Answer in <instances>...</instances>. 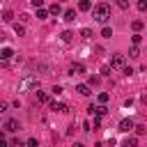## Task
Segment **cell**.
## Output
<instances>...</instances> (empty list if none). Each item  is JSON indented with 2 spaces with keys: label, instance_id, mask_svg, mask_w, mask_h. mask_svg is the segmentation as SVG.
Masks as SVG:
<instances>
[{
  "label": "cell",
  "instance_id": "6da1fadb",
  "mask_svg": "<svg viewBox=\"0 0 147 147\" xmlns=\"http://www.w3.org/2000/svg\"><path fill=\"white\" fill-rule=\"evenodd\" d=\"M92 18H94V21H99V23H106V21L110 18V7H108L106 2L94 5V9H92Z\"/></svg>",
  "mask_w": 147,
  "mask_h": 147
},
{
  "label": "cell",
  "instance_id": "7a4b0ae2",
  "mask_svg": "<svg viewBox=\"0 0 147 147\" xmlns=\"http://www.w3.org/2000/svg\"><path fill=\"white\" fill-rule=\"evenodd\" d=\"M124 67H126V57L119 55V53H115V55L110 57V69H122V71H124Z\"/></svg>",
  "mask_w": 147,
  "mask_h": 147
},
{
  "label": "cell",
  "instance_id": "3957f363",
  "mask_svg": "<svg viewBox=\"0 0 147 147\" xmlns=\"http://www.w3.org/2000/svg\"><path fill=\"white\" fill-rule=\"evenodd\" d=\"M2 131H5V133H16V131H18V119H14V117L5 119V124H2Z\"/></svg>",
  "mask_w": 147,
  "mask_h": 147
},
{
  "label": "cell",
  "instance_id": "277c9868",
  "mask_svg": "<svg viewBox=\"0 0 147 147\" xmlns=\"http://www.w3.org/2000/svg\"><path fill=\"white\" fill-rule=\"evenodd\" d=\"M48 108L55 110V113H69V106H67V103H60V101H55V99H51Z\"/></svg>",
  "mask_w": 147,
  "mask_h": 147
},
{
  "label": "cell",
  "instance_id": "5b68a950",
  "mask_svg": "<svg viewBox=\"0 0 147 147\" xmlns=\"http://www.w3.org/2000/svg\"><path fill=\"white\" fill-rule=\"evenodd\" d=\"M74 90H76L80 96H90V94H92V85H87V83H78Z\"/></svg>",
  "mask_w": 147,
  "mask_h": 147
},
{
  "label": "cell",
  "instance_id": "8992f818",
  "mask_svg": "<svg viewBox=\"0 0 147 147\" xmlns=\"http://www.w3.org/2000/svg\"><path fill=\"white\" fill-rule=\"evenodd\" d=\"M131 129H136V124H133V119H131V117H124V119L119 122V131H122V133H129Z\"/></svg>",
  "mask_w": 147,
  "mask_h": 147
},
{
  "label": "cell",
  "instance_id": "52a82bcc",
  "mask_svg": "<svg viewBox=\"0 0 147 147\" xmlns=\"http://www.w3.org/2000/svg\"><path fill=\"white\" fill-rule=\"evenodd\" d=\"M69 74H71V76H80V74H85V67H83L80 62H71V67H69Z\"/></svg>",
  "mask_w": 147,
  "mask_h": 147
},
{
  "label": "cell",
  "instance_id": "ba28073f",
  "mask_svg": "<svg viewBox=\"0 0 147 147\" xmlns=\"http://www.w3.org/2000/svg\"><path fill=\"white\" fill-rule=\"evenodd\" d=\"M37 101L39 103H51V94L44 92V90H37Z\"/></svg>",
  "mask_w": 147,
  "mask_h": 147
},
{
  "label": "cell",
  "instance_id": "9c48e42d",
  "mask_svg": "<svg viewBox=\"0 0 147 147\" xmlns=\"http://www.w3.org/2000/svg\"><path fill=\"white\" fill-rule=\"evenodd\" d=\"M11 55H14V51H11L9 46H5V48L0 51V60H2V62H7V60H11Z\"/></svg>",
  "mask_w": 147,
  "mask_h": 147
},
{
  "label": "cell",
  "instance_id": "30bf717a",
  "mask_svg": "<svg viewBox=\"0 0 147 147\" xmlns=\"http://www.w3.org/2000/svg\"><path fill=\"white\" fill-rule=\"evenodd\" d=\"M18 87H21V90H25V87H39V83H37L34 78H25V80H21Z\"/></svg>",
  "mask_w": 147,
  "mask_h": 147
},
{
  "label": "cell",
  "instance_id": "8fae6325",
  "mask_svg": "<svg viewBox=\"0 0 147 147\" xmlns=\"http://www.w3.org/2000/svg\"><path fill=\"white\" fill-rule=\"evenodd\" d=\"M78 9H80V11H92L94 7H92L90 0H78Z\"/></svg>",
  "mask_w": 147,
  "mask_h": 147
},
{
  "label": "cell",
  "instance_id": "7c38bea8",
  "mask_svg": "<svg viewBox=\"0 0 147 147\" xmlns=\"http://www.w3.org/2000/svg\"><path fill=\"white\" fill-rule=\"evenodd\" d=\"M48 11H51V14H53V16H57V14H64V11H62V7H60V5H57V2H53V5H51V7H48Z\"/></svg>",
  "mask_w": 147,
  "mask_h": 147
},
{
  "label": "cell",
  "instance_id": "4fadbf2b",
  "mask_svg": "<svg viewBox=\"0 0 147 147\" xmlns=\"http://www.w3.org/2000/svg\"><path fill=\"white\" fill-rule=\"evenodd\" d=\"M64 21H76V9H64Z\"/></svg>",
  "mask_w": 147,
  "mask_h": 147
},
{
  "label": "cell",
  "instance_id": "5bb4252c",
  "mask_svg": "<svg viewBox=\"0 0 147 147\" xmlns=\"http://www.w3.org/2000/svg\"><path fill=\"white\" fill-rule=\"evenodd\" d=\"M60 39H62V41H64V44H69V41H71V39H74V32H71V30H64V32H62V34H60Z\"/></svg>",
  "mask_w": 147,
  "mask_h": 147
},
{
  "label": "cell",
  "instance_id": "9a60e30c",
  "mask_svg": "<svg viewBox=\"0 0 147 147\" xmlns=\"http://www.w3.org/2000/svg\"><path fill=\"white\" fill-rule=\"evenodd\" d=\"M122 147H138V138H126V140H122Z\"/></svg>",
  "mask_w": 147,
  "mask_h": 147
},
{
  "label": "cell",
  "instance_id": "2e32d148",
  "mask_svg": "<svg viewBox=\"0 0 147 147\" xmlns=\"http://www.w3.org/2000/svg\"><path fill=\"white\" fill-rule=\"evenodd\" d=\"M2 21H5V23H11V21H14V11L5 9V11H2Z\"/></svg>",
  "mask_w": 147,
  "mask_h": 147
},
{
  "label": "cell",
  "instance_id": "e0dca14e",
  "mask_svg": "<svg viewBox=\"0 0 147 147\" xmlns=\"http://www.w3.org/2000/svg\"><path fill=\"white\" fill-rule=\"evenodd\" d=\"M14 32H16L18 37H23V34H25V25H23V23H14Z\"/></svg>",
  "mask_w": 147,
  "mask_h": 147
},
{
  "label": "cell",
  "instance_id": "ac0fdd59",
  "mask_svg": "<svg viewBox=\"0 0 147 147\" xmlns=\"http://www.w3.org/2000/svg\"><path fill=\"white\" fill-rule=\"evenodd\" d=\"M101 37H106V39H110V37H113V28H108V25H103V28H101Z\"/></svg>",
  "mask_w": 147,
  "mask_h": 147
},
{
  "label": "cell",
  "instance_id": "d6986e66",
  "mask_svg": "<svg viewBox=\"0 0 147 147\" xmlns=\"http://www.w3.org/2000/svg\"><path fill=\"white\" fill-rule=\"evenodd\" d=\"M129 57H133V60L140 57V48H138V46H131V48H129Z\"/></svg>",
  "mask_w": 147,
  "mask_h": 147
},
{
  "label": "cell",
  "instance_id": "ffe728a7",
  "mask_svg": "<svg viewBox=\"0 0 147 147\" xmlns=\"http://www.w3.org/2000/svg\"><path fill=\"white\" fill-rule=\"evenodd\" d=\"M48 14H51L48 9H37V18H39V21H44V18H48Z\"/></svg>",
  "mask_w": 147,
  "mask_h": 147
},
{
  "label": "cell",
  "instance_id": "44dd1931",
  "mask_svg": "<svg viewBox=\"0 0 147 147\" xmlns=\"http://www.w3.org/2000/svg\"><path fill=\"white\" fill-rule=\"evenodd\" d=\"M108 101H110V94H108V92H101V94H99V103H103V106H106Z\"/></svg>",
  "mask_w": 147,
  "mask_h": 147
},
{
  "label": "cell",
  "instance_id": "7402d4cb",
  "mask_svg": "<svg viewBox=\"0 0 147 147\" xmlns=\"http://www.w3.org/2000/svg\"><path fill=\"white\" fill-rule=\"evenodd\" d=\"M80 37L90 39V37H92V30H90V28H80Z\"/></svg>",
  "mask_w": 147,
  "mask_h": 147
},
{
  "label": "cell",
  "instance_id": "603a6c76",
  "mask_svg": "<svg viewBox=\"0 0 147 147\" xmlns=\"http://www.w3.org/2000/svg\"><path fill=\"white\" fill-rule=\"evenodd\" d=\"M30 5H32L34 9H44V0H30Z\"/></svg>",
  "mask_w": 147,
  "mask_h": 147
},
{
  "label": "cell",
  "instance_id": "cb8c5ba5",
  "mask_svg": "<svg viewBox=\"0 0 147 147\" xmlns=\"http://www.w3.org/2000/svg\"><path fill=\"white\" fill-rule=\"evenodd\" d=\"M131 41H133V46H138V44L142 41V34H138V32H136V34L131 37Z\"/></svg>",
  "mask_w": 147,
  "mask_h": 147
},
{
  "label": "cell",
  "instance_id": "d4e9b609",
  "mask_svg": "<svg viewBox=\"0 0 147 147\" xmlns=\"http://www.w3.org/2000/svg\"><path fill=\"white\" fill-rule=\"evenodd\" d=\"M140 11H147V0H138V5H136Z\"/></svg>",
  "mask_w": 147,
  "mask_h": 147
},
{
  "label": "cell",
  "instance_id": "484cf974",
  "mask_svg": "<svg viewBox=\"0 0 147 147\" xmlns=\"http://www.w3.org/2000/svg\"><path fill=\"white\" fill-rule=\"evenodd\" d=\"M119 9H129V0H115Z\"/></svg>",
  "mask_w": 147,
  "mask_h": 147
},
{
  "label": "cell",
  "instance_id": "4316f807",
  "mask_svg": "<svg viewBox=\"0 0 147 147\" xmlns=\"http://www.w3.org/2000/svg\"><path fill=\"white\" fill-rule=\"evenodd\" d=\"M131 28H133L136 32H138V30H142V21H133V23H131Z\"/></svg>",
  "mask_w": 147,
  "mask_h": 147
},
{
  "label": "cell",
  "instance_id": "83f0119b",
  "mask_svg": "<svg viewBox=\"0 0 147 147\" xmlns=\"http://www.w3.org/2000/svg\"><path fill=\"white\" fill-rule=\"evenodd\" d=\"M28 147H39V142H37V138H28V142H25Z\"/></svg>",
  "mask_w": 147,
  "mask_h": 147
},
{
  "label": "cell",
  "instance_id": "f1b7e54d",
  "mask_svg": "<svg viewBox=\"0 0 147 147\" xmlns=\"http://www.w3.org/2000/svg\"><path fill=\"white\" fill-rule=\"evenodd\" d=\"M101 76H110V67H108V64L101 67Z\"/></svg>",
  "mask_w": 147,
  "mask_h": 147
},
{
  "label": "cell",
  "instance_id": "f546056e",
  "mask_svg": "<svg viewBox=\"0 0 147 147\" xmlns=\"http://www.w3.org/2000/svg\"><path fill=\"white\" fill-rule=\"evenodd\" d=\"M9 145H11V147H23V142H21L18 138H11V142H9Z\"/></svg>",
  "mask_w": 147,
  "mask_h": 147
},
{
  "label": "cell",
  "instance_id": "4dcf8cb0",
  "mask_svg": "<svg viewBox=\"0 0 147 147\" xmlns=\"http://www.w3.org/2000/svg\"><path fill=\"white\" fill-rule=\"evenodd\" d=\"M87 85H99V76H90V83Z\"/></svg>",
  "mask_w": 147,
  "mask_h": 147
},
{
  "label": "cell",
  "instance_id": "1f68e13d",
  "mask_svg": "<svg viewBox=\"0 0 147 147\" xmlns=\"http://www.w3.org/2000/svg\"><path fill=\"white\" fill-rule=\"evenodd\" d=\"M51 92L57 96V94H62V87H60V85H53V90H51Z\"/></svg>",
  "mask_w": 147,
  "mask_h": 147
},
{
  "label": "cell",
  "instance_id": "d6a6232c",
  "mask_svg": "<svg viewBox=\"0 0 147 147\" xmlns=\"http://www.w3.org/2000/svg\"><path fill=\"white\" fill-rule=\"evenodd\" d=\"M92 124H94V126L99 129V126H101V117H99V115H94V119H92Z\"/></svg>",
  "mask_w": 147,
  "mask_h": 147
},
{
  "label": "cell",
  "instance_id": "836d02e7",
  "mask_svg": "<svg viewBox=\"0 0 147 147\" xmlns=\"http://www.w3.org/2000/svg\"><path fill=\"white\" fill-rule=\"evenodd\" d=\"M145 131H147V129H145V126H142V124H138V126H136V133H138V136H142V133H145Z\"/></svg>",
  "mask_w": 147,
  "mask_h": 147
},
{
  "label": "cell",
  "instance_id": "e575fe53",
  "mask_svg": "<svg viewBox=\"0 0 147 147\" xmlns=\"http://www.w3.org/2000/svg\"><path fill=\"white\" fill-rule=\"evenodd\" d=\"M0 147H9V142H7V138H5V136H0Z\"/></svg>",
  "mask_w": 147,
  "mask_h": 147
},
{
  "label": "cell",
  "instance_id": "d590c367",
  "mask_svg": "<svg viewBox=\"0 0 147 147\" xmlns=\"http://www.w3.org/2000/svg\"><path fill=\"white\" fill-rule=\"evenodd\" d=\"M71 147H85V145H83V142H74Z\"/></svg>",
  "mask_w": 147,
  "mask_h": 147
}]
</instances>
